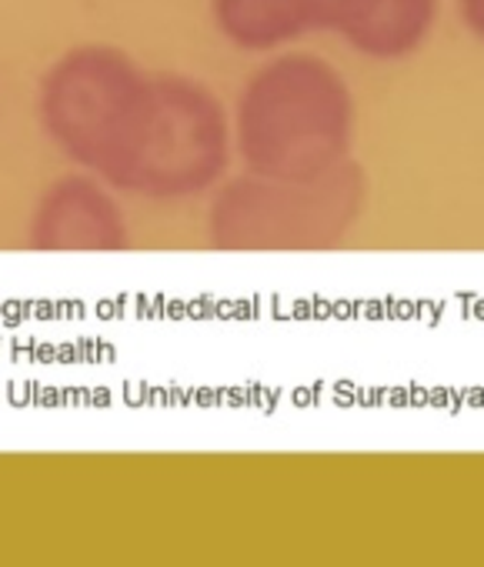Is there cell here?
Segmentation results:
<instances>
[{"label":"cell","mask_w":484,"mask_h":567,"mask_svg":"<svg viewBox=\"0 0 484 567\" xmlns=\"http://www.w3.org/2000/svg\"><path fill=\"white\" fill-rule=\"evenodd\" d=\"M230 131L245 171L285 181L321 177L351 161L358 101L328 58L288 48L245 78Z\"/></svg>","instance_id":"cell-1"},{"label":"cell","mask_w":484,"mask_h":567,"mask_svg":"<svg viewBox=\"0 0 484 567\" xmlns=\"http://www.w3.org/2000/svg\"><path fill=\"white\" fill-rule=\"evenodd\" d=\"M151 74L121 48L81 44L41 78L38 121L48 141L81 171L117 190L147 114Z\"/></svg>","instance_id":"cell-2"},{"label":"cell","mask_w":484,"mask_h":567,"mask_svg":"<svg viewBox=\"0 0 484 567\" xmlns=\"http://www.w3.org/2000/svg\"><path fill=\"white\" fill-rule=\"evenodd\" d=\"M368 174L348 164L305 181L240 171L207 204V240L217 250H331L368 210Z\"/></svg>","instance_id":"cell-3"},{"label":"cell","mask_w":484,"mask_h":567,"mask_svg":"<svg viewBox=\"0 0 484 567\" xmlns=\"http://www.w3.org/2000/svg\"><path fill=\"white\" fill-rule=\"evenodd\" d=\"M230 161L234 131L224 101L190 74H151L147 114L117 190L164 204L207 197Z\"/></svg>","instance_id":"cell-4"},{"label":"cell","mask_w":484,"mask_h":567,"mask_svg":"<svg viewBox=\"0 0 484 567\" xmlns=\"http://www.w3.org/2000/svg\"><path fill=\"white\" fill-rule=\"evenodd\" d=\"M131 244L114 187L97 174L54 181L34 207L31 247L38 250H121Z\"/></svg>","instance_id":"cell-5"},{"label":"cell","mask_w":484,"mask_h":567,"mask_svg":"<svg viewBox=\"0 0 484 567\" xmlns=\"http://www.w3.org/2000/svg\"><path fill=\"white\" fill-rule=\"evenodd\" d=\"M441 4L444 0H334L328 31L364 61L398 64L431 41Z\"/></svg>","instance_id":"cell-6"},{"label":"cell","mask_w":484,"mask_h":567,"mask_svg":"<svg viewBox=\"0 0 484 567\" xmlns=\"http://www.w3.org/2000/svg\"><path fill=\"white\" fill-rule=\"evenodd\" d=\"M334 0H210L217 34L251 54L288 51L328 31Z\"/></svg>","instance_id":"cell-7"},{"label":"cell","mask_w":484,"mask_h":567,"mask_svg":"<svg viewBox=\"0 0 484 567\" xmlns=\"http://www.w3.org/2000/svg\"><path fill=\"white\" fill-rule=\"evenodd\" d=\"M454 8H457V18L464 24V31L484 44V0H454Z\"/></svg>","instance_id":"cell-8"}]
</instances>
